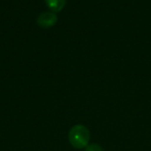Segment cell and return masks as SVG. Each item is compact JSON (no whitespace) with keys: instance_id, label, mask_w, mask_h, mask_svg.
Returning <instances> with one entry per match:
<instances>
[{"instance_id":"obj_1","label":"cell","mask_w":151,"mask_h":151,"mask_svg":"<svg viewBox=\"0 0 151 151\" xmlns=\"http://www.w3.org/2000/svg\"><path fill=\"white\" fill-rule=\"evenodd\" d=\"M70 144L78 150L86 148L90 139V133L88 129L82 125H76L73 126L68 133Z\"/></svg>"},{"instance_id":"obj_2","label":"cell","mask_w":151,"mask_h":151,"mask_svg":"<svg viewBox=\"0 0 151 151\" xmlns=\"http://www.w3.org/2000/svg\"><path fill=\"white\" fill-rule=\"evenodd\" d=\"M37 24L42 28H52L58 22V16L56 12H42L37 17Z\"/></svg>"},{"instance_id":"obj_4","label":"cell","mask_w":151,"mask_h":151,"mask_svg":"<svg viewBox=\"0 0 151 151\" xmlns=\"http://www.w3.org/2000/svg\"><path fill=\"white\" fill-rule=\"evenodd\" d=\"M85 151H104V150L98 144H89L86 147Z\"/></svg>"},{"instance_id":"obj_3","label":"cell","mask_w":151,"mask_h":151,"mask_svg":"<svg viewBox=\"0 0 151 151\" xmlns=\"http://www.w3.org/2000/svg\"><path fill=\"white\" fill-rule=\"evenodd\" d=\"M47 6L53 12H60L65 5L66 0H44Z\"/></svg>"}]
</instances>
